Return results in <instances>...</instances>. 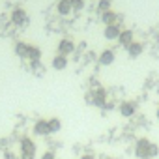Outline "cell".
<instances>
[{
    "label": "cell",
    "instance_id": "13",
    "mask_svg": "<svg viewBox=\"0 0 159 159\" xmlns=\"http://www.w3.org/2000/svg\"><path fill=\"white\" fill-rule=\"evenodd\" d=\"M51 67L54 71H64L67 67V56H62V54H56L51 62Z\"/></svg>",
    "mask_w": 159,
    "mask_h": 159
},
{
    "label": "cell",
    "instance_id": "19",
    "mask_svg": "<svg viewBox=\"0 0 159 159\" xmlns=\"http://www.w3.org/2000/svg\"><path fill=\"white\" fill-rule=\"evenodd\" d=\"M109 10H111V0H99V2H98V13L99 15L109 11Z\"/></svg>",
    "mask_w": 159,
    "mask_h": 159
},
{
    "label": "cell",
    "instance_id": "20",
    "mask_svg": "<svg viewBox=\"0 0 159 159\" xmlns=\"http://www.w3.org/2000/svg\"><path fill=\"white\" fill-rule=\"evenodd\" d=\"M159 155V146L157 144H150V152H148V159H153V157H157Z\"/></svg>",
    "mask_w": 159,
    "mask_h": 159
},
{
    "label": "cell",
    "instance_id": "1",
    "mask_svg": "<svg viewBox=\"0 0 159 159\" xmlns=\"http://www.w3.org/2000/svg\"><path fill=\"white\" fill-rule=\"evenodd\" d=\"M36 142L30 137H23L21 139V159H36Z\"/></svg>",
    "mask_w": 159,
    "mask_h": 159
},
{
    "label": "cell",
    "instance_id": "6",
    "mask_svg": "<svg viewBox=\"0 0 159 159\" xmlns=\"http://www.w3.org/2000/svg\"><path fill=\"white\" fill-rule=\"evenodd\" d=\"M99 17H101V21L105 23V26H107V25H120V23L124 21V15H120V13H116V11H112V10L101 13Z\"/></svg>",
    "mask_w": 159,
    "mask_h": 159
},
{
    "label": "cell",
    "instance_id": "22",
    "mask_svg": "<svg viewBox=\"0 0 159 159\" xmlns=\"http://www.w3.org/2000/svg\"><path fill=\"white\" fill-rule=\"evenodd\" d=\"M81 159H96V155L94 153H84V155H81Z\"/></svg>",
    "mask_w": 159,
    "mask_h": 159
},
{
    "label": "cell",
    "instance_id": "12",
    "mask_svg": "<svg viewBox=\"0 0 159 159\" xmlns=\"http://www.w3.org/2000/svg\"><path fill=\"white\" fill-rule=\"evenodd\" d=\"M114 58H116V54H114V51H111V49L101 51L99 56H98V60H99L101 66H111V64H114Z\"/></svg>",
    "mask_w": 159,
    "mask_h": 159
},
{
    "label": "cell",
    "instance_id": "23",
    "mask_svg": "<svg viewBox=\"0 0 159 159\" xmlns=\"http://www.w3.org/2000/svg\"><path fill=\"white\" fill-rule=\"evenodd\" d=\"M155 118L159 120V107H157V111H155Z\"/></svg>",
    "mask_w": 159,
    "mask_h": 159
},
{
    "label": "cell",
    "instance_id": "14",
    "mask_svg": "<svg viewBox=\"0 0 159 159\" xmlns=\"http://www.w3.org/2000/svg\"><path fill=\"white\" fill-rule=\"evenodd\" d=\"M56 11H58L62 17L71 15V13H73V10H71V2H69V0H58V4H56Z\"/></svg>",
    "mask_w": 159,
    "mask_h": 159
},
{
    "label": "cell",
    "instance_id": "11",
    "mask_svg": "<svg viewBox=\"0 0 159 159\" xmlns=\"http://www.w3.org/2000/svg\"><path fill=\"white\" fill-rule=\"evenodd\" d=\"M125 51H127V56L135 60V58L142 56V52H144V45H142L140 41H133V43H131V45H129Z\"/></svg>",
    "mask_w": 159,
    "mask_h": 159
},
{
    "label": "cell",
    "instance_id": "9",
    "mask_svg": "<svg viewBox=\"0 0 159 159\" xmlns=\"http://www.w3.org/2000/svg\"><path fill=\"white\" fill-rule=\"evenodd\" d=\"M120 32H122V26L120 25H107L105 30H103V36H105V39L114 41V39H118Z\"/></svg>",
    "mask_w": 159,
    "mask_h": 159
},
{
    "label": "cell",
    "instance_id": "15",
    "mask_svg": "<svg viewBox=\"0 0 159 159\" xmlns=\"http://www.w3.org/2000/svg\"><path fill=\"white\" fill-rule=\"evenodd\" d=\"M26 60H30V64L41 62V49L36 47V45H30L28 47V52H26Z\"/></svg>",
    "mask_w": 159,
    "mask_h": 159
},
{
    "label": "cell",
    "instance_id": "16",
    "mask_svg": "<svg viewBox=\"0 0 159 159\" xmlns=\"http://www.w3.org/2000/svg\"><path fill=\"white\" fill-rule=\"evenodd\" d=\"M47 125H49V133H51V135L60 133V129H62V120H60V118H49V120H47Z\"/></svg>",
    "mask_w": 159,
    "mask_h": 159
},
{
    "label": "cell",
    "instance_id": "21",
    "mask_svg": "<svg viewBox=\"0 0 159 159\" xmlns=\"http://www.w3.org/2000/svg\"><path fill=\"white\" fill-rule=\"evenodd\" d=\"M41 159H56V153H54V152H51V150H47V152L41 155Z\"/></svg>",
    "mask_w": 159,
    "mask_h": 159
},
{
    "label": "cell",
    "instance_id": "7",
    "mask_svg": "<svg viewBox=\"0 0 159 159\" xmlns=\"http://www.w3.org/2000/svg\"><path fill=\"white\" fill-rule=\"evenodd\" d=\"M122 47H129L133 41H135V34H133V30H129V28H122V32H120V36H118V39H116Z\"/></svg>",
    "mask_w": 159,
    "mask_h": 159
},
{
    "label": "cell",
    "instance_id": "5",
    "mask_svg": "<svg viewBox=\"0 0 159 159\" xmlns=\"http://www.w3.org/2000/svg\"><path fill=\"white\" fill-rule=\"evenodd\" d=\"M118 112H120V116H124V118H131V116H135V112H137V103H135V101H122L120 107H118Z\"/></svg>",
    "mask_w": 159,
    "mask_h": 159
},
{
    "label": "cell",
    "instance_id": "10",
    "mask_svg": "<svg viewBox=\"0 0 159 159\" xmlns=\"http://www.w3.org/2000/svg\"><path fill=\"white\" fill-rule=\"evenodd\" d=\"M32 131H34V135H38V137H47V135H51V133H49V125H47V120H45V118L36 120V124H34Z\"/></svg>",
    "mask_w": 159,
    "mask_h": 159
},
{
    "label": "cell",
    "instance_id": "8",
    "mask_svg": "<svg viewBox=\"0 0 159 159\" xmlns=\"http://www.w3.org/2000/svg\"><path fill=\"white\" fill-rule=\"evenodd\" d=\"M26 21H28V15H26V11H25L23 8H15V10L11 11V23H13V25L23 26V25H26Z\"/></svg>",
    "mask_w": 159,
    "mask_h": 159
},
{
    "label": "cell",
    "instance_id": "17",
    "mask_svg": "<svg viewBox=\"0 0 159 159\" xmlns=\"http://www.w3.org/2000/svg\"><path fill=\"white\" fill-rule=\"evenodd\" d=\"M28 43H25V41H17L15 43V47H13V51H15V54L19 56V58H26V52H28Z\"/></svg>",
    "mask_w": 159,
    "mask_h": 159
},
{
    "label": "cell",
    "instance_id": "4",
    "mask_svg": "<svg viewBox=\"0 0 159 159\" xmlns=\"http://www.w3.org/2000/svg\"><path fill=\"white\" fill-rule=\"evenodd\" d=\"M56 51H58V54H62V56H69V54H73V52H75V41H71V39L64 38V39H60V41H58Z\"/></svg>",
    "mask_w": 159,
    "mask_h": 159
},
{
    "label": "cell",
    "instance_id": "24",
    "mask_svg": "<svg viewBox=\"0 0 159 159\" xmlns=\"http://www.w3.org/2000/svg\"><path fill=\"white\" fill-rule=\"evenodd\" d=\"M109 159H112V157H109Z\"/></svg>",
    "mask_w": 159,
    "mask_h": 159
},
{
    "label": "cell",
    "instance_id": "18",
    "mask_svg": "<svg viewBox=\"0 0 159 159\" xmlns=\"http://www.w3.org/2000/svg\"><path fill=\"white\" fill-rule=\"evenodd\" d=\"M71 2V10L75 11V13H79V11H83L84 8H86V4H84V0H69Z\"/></svg>",
    "mask_w": 159,
    "mask_h": 159
},
{
    "label": "cell",
    "instance_id": "3",
    "mask_svg": "<svg viewBox=\"0 0 159 159\" xmlns=\"http://www.w3.org/2000/svg\"><path fill=\"white\" fill-rule=\"evenodd\" d=\"M150 140L148 139H139L135 142V155L139 159H148V152H150Z\"/></svg>",
    "mask_w": 159,
    "mask_h": 159
},
{
    "label": "cell",
    "instance_id": "2",
    "mask_svg": "<svg viewBox=\"0 0 159 159\" xmlns=\"http://www.w3.org/2000/svg\"><path fill=\"white\" fill-rule=\"evenodd\" d=\"M107 90L105 88H98L94 94H90V101H92V105H96V107H99V109H105V105H107Z\"/></svg>",
    "mask_w": 159,
    "mask_h": 159
}]
</instances>
